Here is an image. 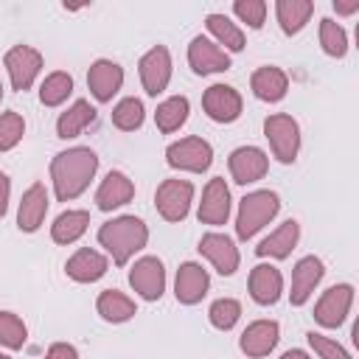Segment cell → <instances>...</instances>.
I'll use <instances>...</instances> for the list:
<instances>
[{"label": "cell", "instance_id": "obj_1", "mask_svg": "<svg viewBox=\"0 0 359 359\" xmlns=\"http://www.w3.org/2000/svg\"><path fill=\"white\" fill-rule=\"evenodd\" d=\"M95 168H98V157H95V151H90V149H70V151L56 154V160H53V165H50L53 185H56V196H59L62 202L79 196V194L87 188V182H90V177L95 174Z\"/></svg>", "mask_w": 359, "mask_h": 359}, {"label": "cell", "instance_id": "obj_2", "mask_svg": "<svg viewBox=\"0 0 359 359\" xmlns=\"http://www.w3.org/2000/svg\"><path fill=\"white\" fill-rule=\"evenodd\" d=\"M149 238V230L135 216H121L115 222H107L98 230V241L112 252L115 264H126L132 252H137Z\"/></svg>", "mask_w": 359, "mask_h": 359}, {"label": "cell", "instance_id": "obj_3", "mask_svg": "<svg viewBox=\"0 0 359 359\" xmlns=\"http://www.w3.org/2000/svg\"><path fill=\"white\" fill-rule=\"evenodd\" d=\"M278 208H280V202H278V194H272V191H255V194L244 196L241 208H238V222H236L238 238L255 236L278 213Z\"/></svg>", "mask_w": 359, "mask_h": 359}, {"label": "cell", "instance_id": "obj_4", "mask_svg": "<svg viewBox=\"0 0 359 359\" xmlns=\"http://www.w3.org/2000/svg\"><path fill=\"white\" fill-rule=\"evenodd\" d=\"M264 132L272 143V151L280 163H292L300 146V135H297V123L289 115H272L264 123Z\"/></svg>", "mask_w": 359, "mask_h": 359}, {"label": "cell", "instance_id": "obj_5", "mask_svg": "<svg viewBox=\"0 0 359 359\" xmlns=\"http://www.w3.org/2000/svg\"><path fill=\"white\" fill-rule=\"evenodd\" d=\"M191 196H194V185L191 182H185V180H165L157 188V210L168 222H180L188 213Z\"/></svg>", "mask_w": 359, "mask_h": 359}, {"label": "cell", "instance_id": "obj_6", "mask_svg": "<svg viewBox=\"0 0 359 359\" xmlns=\"http://www.w3.org/2000/svg\"><path fill=\"white\" fill-rule=\"evenodd\" d=\"M165 154L174 168H185V171H205L213 157L210 146L202 137H185L180 143H171Z\"/></svg>", "mask_w": 359, "mask_h": 359}, {"label": "cell", "instance_id": "obj_7", "mask_svg": "<svg viewBox=\"0 0 359 359\" xmlns=\"http://www.w3.org/2000/svg\"><path fill=\"white\" fill-rule=\"evenodd\" d=\"M351 300H353V289H351L348 283L331 286V289L320 297V303H317V309H314L317 323L325 325V328H337V325L345 320V314H348V309H351Z\"/></svg>", "mask_w": 359, "mask_h": 359}, {"label": "cell", "instance_id": "obj_8", "mask_svg": "<svg viewBox=\"0 0 359 359\" xmlns=\"http://www.w3.org/2000/svg\"><path fill=\"white\" fill-rule=\"evenodd\" d=\"M6 67H8V73H11L14 90L25 93V90L34 84V76L39 73L42 59H39V53H36L34 48L20 45V48H14V50L6 53Z\"/></svg>", "mask_w": 359, "mask_h": 359}, {"label": "cell", "instance_id": "obj_9", "mask_svg": "<svg viewBox=\"0 0 359 359\" xmlns=\"http://www.w3.org/2000/svg\"><path fill=\"white\" fill-rule=\"evenodd\" d=\"M140 79H143V87L149 95H157L165 90V84L171 79V59H168V50L163 45L151 48L140 59Z\"/></svg>", "mask_w": 359, "mask_h": 359}, {"label": "cell", "instance_id": "obj_10", "mask_svg": "<svg viewBox=\"0 0 359 359\" xmlns=\"http://www.w3.org/2000/svg\"><path fill=\"white\" fill-rule=\"evenodd\" d=\"M202 104H205V112H208L213 121H219V123H230V121H236L238 112H241V95H238L233 87H227V84H213V87L205 93Z\"/></svg>", "mask_w": 359, "mask_h": 359}, {"label": "cell", "instance_id": "obj_11", "mask_svg": "<svg viewBox=\"0 0 359 359\" xmlns=\"http://www.w3.org/2000/svg\"><path fill=\"white\" fill-rule=\"evenodd\" d=\"M129 283L135 286V292H140L146 300H157L165 289V272L163 264L157 258H143L132 266L129 272Z\"/></svg>", "mask_w": 359, "mask_h": 359}, {"label": "cell", "instance_id": "obj_12", "mask_svg": "<svg viewBox=\"0 0 359 359\" xmlns=\"http://www.w3.org/2000/svg\"><path fill=\"white\" fill-rule=\"evenodd\" d=\"M230 213V191L224 185L222 177H213L202 194V205H199V219L205 224H224Z\"/></svg>", "mask_w": 359, "mask_h": 359}, {"label": "cell", "instance_id": "obj_13", "mask_svg": "<svg viewBox=\"0 0 359 359\" xmlns=\"http://www.w3.org/2000/svg\"><path fill=\"white\" fill-rule=\"evenodd\" d=\"M188 59H191V67H194L196 73H202V76L230 67V56H227L219 45H213L210 39H205V36H196V39L191 42Z\"/></svg>", "mask_w": 359, "mask_h": 359}, {"label": "cell", "instance_id": "obj_14", "mask_svg": "<svg viewBox=\"0 0 359 359\" xmlns=\"http://www.w3.org/2000/svg\"><path fill=\"white\" fill-rule=\"evenodd\" d=\"M87 84H90V90H93V95H95L98 101H109V98L121 90V84H123V70H121L115 62L101 59V62H95V65L90 67Z\"/></svg>", "mask_w": 359, "mask_h": 359}, {"label": "cell", "instance_id": "obj_15", "mask_svg": "<svg viewBox=\"0 0 359 359\" xmlns=\"http://www.w3.org/2000/svg\"><path fill=\"white\" fill-rule=\"evenodd\" d=\"M230 171L236 177V182L247 185V182H255L266 174V154L255 146H244V149H236L233 157H230Z\"/></svg>", "mask_w": 359, "mask_h": 359}, {"label": "cell", "instance_id": "obj_16", "mask_svg": "<svg viewBox=\"0 0 359 359\" xmlns=\"http://www.w3.org/2000/svg\"><path fill=\"white\" fill-rule=\"evenodd\" d=\"M199 252L208 255L213 261V266L222 272V275H233L236 266H238V252L233 247V241L227 236H219V233H208L202 241H199Z\"/></svg>", "mask_w": 359, "mask_h": 359}, {"label": "cell", "instance_id": "obj_17", "mask_svg": "<svg viewBox=\"0 0 359 359\" xmlns=\"http://www.w3.org/2000/svg\"><path fill=\"white\" fill-rule=\"evenodd\" d=\"M323 261L314 258V255H306L303 261H297L294 266V275H292V303L294 306H303L309 300V294L314 292V286L320 283L323 278Z\"/></svg>", "mask_w": 359, "mask_h": 359}, {"label": "cell", "instance_id": "obj_18", "mask_svg": "<svg viewBox=\"0 0 359 359\" xmlns=\"http://www.w3.org/2000/svg\"><path fill=\"white\" fill-rule=\"evenodd\" d=\"M45 210H48V191H45L42 182H36V185H31V188L22 194L20 216H17L20 230H25V233L36 230V227L42 224V219H45Z\"/></svg>", "mask_w": 359, "mask_h": 359}, {"label": "cell", "instance_id": "obj_19", "mask_svg": "<svg viewBox=\"0 0 359 359\" xmlns=\"http://www.w3.org/2000/svg\"><path fill=\"white\" fill-rule=\"evenodd\" d=\"M278 342V323L272 320H261L252 323L244 334H241V351L247 356H266Z\"/></svg>", "mask_w": 359, "mask_h": 359}, {"label": "cell", "instance_id": "obj_20", "mask_svg": "<svg viewBox=\"0 0 359 359\" xmlns=\"http://www.w3.org/2000/svg\"><path fill=\"white\" fill-rule=\"evenodd\" d=\"M280 272L275 266H266V264H258L250 275V294L255 303L266 306V303H275L280 297Z\"/></svg>", "mask_w": 359, "mask_h": 359}, {"label": "cell", "instance_id": "obj_21", "mask_svg": "<svg viewBox=\"0 0 359 359\" xmlns=\"http://www.w3.org/2000/svg\"><path fill=\"white\" fill-rule=\"evenodd\" d=\"M132 194H135V185L121 171H109L107 180L101 182L98 194H95V202H98L101 210H112L118 205H126L132 199Z\"/></svg>", "mask_w": 359, "mask_h": 359}, {"label": "cell", "instance_id": "obj_22", "mask_svg": "<svg viewBox=\"0 0 359 359\" xmlns=\"http://www.w3.org/2000/svg\"><path fill=\"white\" fill-rule=\"evenodd\" d=\"M205 289H208V272L196 264H182L177 272V300L196 303V300H202Z\"/></svg>", "mask_w": 359, "mask_h": 359}, {"label": "cell", "instance_id": "obj_23", "mask_svg": "<svg viewBox=\"0 0 359 359\" xmlns=\"http://www.w3.org/2000/svg\"><path fill=\"white\" fill-rule=\"evenodd\" d=\"M104 272H107V261H104V255H98L95 250H79V252L67 261V275H70L73 280H81V283L98 280Z\"/></svg>", "mask_w": 359, "mask_h": 359}, {"label": "cell", "instance_id": "obj_24", "mask_svg": "<svg viewBox=\"0 0 359 359\" xmlns=\"http://www.w3.org/2000/svg\"><path fill=\"white\" fill-rule=\"evenodd\" d=\"M297 222L294 219H289V222H283L269 238H264L258 247H255V252L258 255H272V258H286L289 252H292V247H294V241H297Z\"/></svg>", "mask_w": 359, "mask_h": 359}, {"label": "cell", "instance_id": "obj_25", "mask_svg": "<svg viewBox=\"0 0 359 359\" xmlns=\"http://www.w3.org/2000/svg\"><path fill=\"white\" fill-rule=\"evenodd\" d=\"M252 90L264 101H278L286 93V76L278 67H261L252 73Z\"/></svg>", "mask_w": 359, "mask_h": 359}, {"label": "cell", "instance_id": "obj_26", "mask_svg": "<svg viewBox=\"0 0 359 359\" xmlns=\"http://www.w3.org/2000/svg\"><path fill=\"white\" fill-rule=\"evenodd\" d=\"M95 121V109L90 107V101H76L67 112H62L56 129H59V137H76L84 126H90Z\"/></svg>", "mask_w": 359, "mask_h": 359}, {"label": "cell", "instance_id": "obj_27", "mask_svg": "<svg viewBox=\"0 0 359 359\" xmlns=\"http://www.w3.org/2000/svg\"><path fill=\"white\" fill-rule=\"evenodd\" d=\"M87 224H90L87 210H67V213H62V216L53 222V241L70 244V241H76V238L87 230Z\"/></svg>", "mask_w": 359, "mask_h": 359}, {"label": "cell", "instance_id": "obj_28", "mask_svg": "<svg viewBox=\"0 0 359 359\" xmlns=\"http://www.w3.org/2000/svg\"><path fill=\"white\" fill-rule=\"evenodd\" d=\"M98 314L104 320H109V323H123V320H129L135 314V303L126 294H121L115 289H107L98 297Z\"/></svg>", "mask_w": 359, "mask_h": 359}, {"label": "cell", "instance_id": "obj_29", "mask_svg": "<svg viewBox=\"0 0 359 359\" xmlns=\"http://www.w3.org/2000/svg\"><path fill=\"white\" fill-rule=\"evenodd\" d=\"M311 11H314V3L309 0H278V20L286 34L300 31Z\"/></svg>", "mask_w": 359, "mask_h": 359}, {"label": "cell", "instance_id": "obj_30", "mask_svg": "<svg viewBox=\"0 0 359 359\" xmlns=\"http://www.w3.org/2000/svg\"><path fill=\"white\" fill-rule=\"evenodd\" d=\"M185 118H188V98H182V95L163 101V104L157 107V112H154V121H157V126H160L163 132L180 129V126L185 123Z\"/></svg>", "mask_w": 359, "mask_h": 359}, {"label": "cell", "instance_id": "obj_31", "mask_svg": "<svg viewBox=\"0 0 359 359\" xmlns=\"http://www.w3.org/2000/svg\"><path fill=\"white\" fill-rule=\"evenodd\" d=\"M70 90H73V79L59 70V73H50V76L42 81L39 98H42L45 107H56V104H62V101L70 95Z\"/></svg>", "mask_w": 359, "mask_h": 359}, {"label": "cell", "instance_id": "obj_32", "mask_svg": "<svg viewBox=\"0 0 359 359\" xmlns=\"http://www.w3.org/2000/svg\"><path fill=\"white\" fill-rule=\"evenodd\" d=\"M208 28H210V34H213L219 42H224L230 50H241V48H244V34H241L224 14H210V17H208Z\"/></svg>", "mask_w": 359, "mask_h": 359}, {"label": "cell", "instance_id": "obj_33", "mask_svg": "<svg viewBox=\"0 0 359 359\" xmlns=\"http://www.w3.org/2000/svg\"><path fill=\"white\" fill-rule=\"evenodd\" d=\"M112 123H115L118 129H123V132L137 129V126L143 123V104H140L137 98H123V101L115 107V112H112Z\"/></svg>", "mask_w": 359, "mask_h": 359}, {"label": "cell", "instance_id": "obj_34", "mask_svg": "<svg viewBox=\"0 0 359 359\" xmlns=\"http://www.w3.org/2000/svg\"><path fill=\"white\" fill-rule=\"evenodd\" d=\"M320 42H323L325 53H331V56H345V50H348L345 31L334 20H323L320 22Z\"/></svg>", "mask_w": 359, "mask_h": 359}, {"label": "cell", "instance_id": "obj_35", "mask_svg": "<svg viewBox=\"0 0 359 359\" xmlns=\"http://www.w3.org/2000/svg\"><path fill=\"white\" fill-rule=\"evenodd\" d=\"M0 342L6 348H22L25 342V325L11 311H0Z\"/></svg>", "mask_w": 359, "mask_h": 359}, {"label": "cell", "instance_id": "obj_36", "mask_svg": "<svg viewBox=\"0 0 359 359\" xmlns=\"http://www.w3.org/2000/svg\"><path fill=\"white\" fill-rule=\"evenodd\" d=\"M238 314H241V306H238L236 300H230V297H222V300H216V303L210 306V323H213L216 328H222V331L233 328L236 320H238Z\"/></svg>", "mask_w": 359, "mask_h": 359}, {"label": "cell", "instance_id": "obj_37", "mask_svg": "<svg viewBox=\"0 0 359 359\" xmlns=\"http://www.w3.org/2000/svg\"><path fill=\"white\" fill-rule=\"evenodd\" d=\"M22 129H25V123L17 112H3L0 115V149L6 151L11 146H17V140L22 137Z\"/></svg>", "mask_w": 359, "mask_h": 359}, {"label": "cell", "instance_id": "obj_38", "mask_svg": "<svg viewBox=\"0 0 359 359\" xmlns=\"http://www.w3.org/2000/svg\"><path fill=\"white\" fill-rule=\"evenodd\" d=\"M236 14L244 22H250L252 28H261L264 14H266V3H261V0H236Z\"/></svg>", "mask_w": 359, "mask_h": 359}, {"label": "cell", "instance_id": "obj_39", "mask_svg": "<svg viewBox=\"0 0 359 359\" xmlns=\"http://www.w3.org/2000/svg\"><path fill=\"white\" fill-rule=\"evenodd\" d=\"M306 337H309L311 348H314L323 359H351V356H348V351H345V348H339L334 339H325L323 334H314V331H309Z\"/></svg>", "mask_w": 359, "mask_h": 359}, {"label": "cell", "instance_id": "obj_40", "mask_svg": "<svg viewBox=\"0 0 359 359\" xmlns=\"http://www.w3.org/2000/svg\"><path fill=\"white\" fill-rule=\"evenodd\" d=\"M45 359H79V356H76V348H73V345L59 342V345H53V348L48 351V356H45Z\"/></svg>", "mask_w": 359, "mask_h": 359}, {"label": "cell", "instance_id": "obj_41", "mask_svg": "<svg viewBox=\"0 0 359 359\" xmlns=\"http://www.w3.org/2000/svg\"><path fill=\"white\" fill-rule=\"evenodd\" d=\"M6 202H8V177L0 171V219L6 213Z\"/></svg>", "mask_w": 359, "mask_h": 359}, {"label": "cell", "instance_id": "obj_42", "mask_svg": "<svg viewBox=\"0 0 359 359\" xmlns=\"http://www.w3.org/2000/svg\"><path fill=\"white\" fill-rule=\"evenodd\" d=\"M334 6H337V11L351 14V11H356V8H359V0H353V3H334Z\"/></svg>", "mask_w": 359, "mask_h": 359}, {"label": "cell", "instance_id": "obj_43", "mask_svg": "<svg viewBox=\"0 0 359 359\" xmlns=\"http://www.w3.org/2000/svg\"><path fill=\"white\" fill-rule=\"evenodd\" d=\"M280 359H309V356H306L303 351H286V353H283Z\"/></svg>", "mask_w": 359, "mask_h": 359}, {"label": "cell", "instance_id": "obj_44", "mask_svg": "<svg viewBox=\"0 0 359 359\" xmlns=\"http://www.w3.org/2000/svg\"><path fill=\"white\" fill-rule=\"evenodd\" d=\"M0 359H8V356H6V353H0Z\"/></svg>", "mask_w": 359, "mask_h": 359}, {"label": "cell", "instance_id": "obj_45", "mask_svg": "<svg viewBox=\"0 0 359 359\" xmlns=\"http://www.w3.org/2000/svg\"><path fill=\"white\" fill-rule=\"evenodd\" d=\"M0 95H3V84H0Z\"/></svg>", "mask_w": 359, "mask_h": 359}]
</instances>
